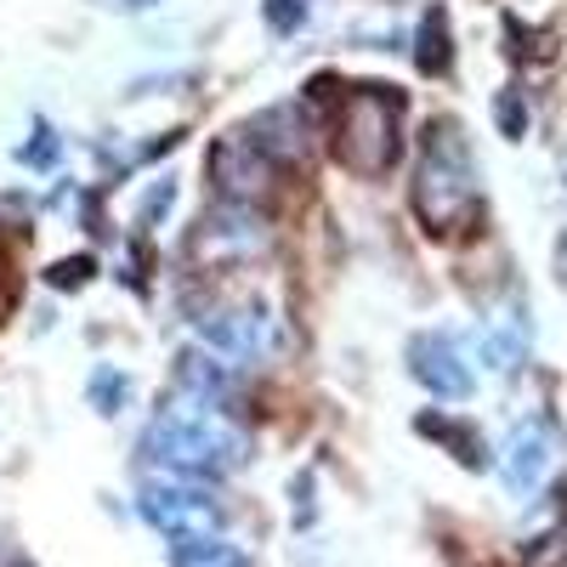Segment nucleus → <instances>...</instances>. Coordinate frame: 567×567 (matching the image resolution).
Segmentation results:
<instances>
[{
    "label": "nucleus",
    "instance_id": "8",
    "mask_svg": "<svg viewBox=\"0 0 567 567\" xmlns=\"http://www.w3.org/2000/svg\"><path fill=\"white\" fill-rule=\"evenodd\" d=\"M120 7H154V0H120Z\"/></svg>",
    "mask_w": 567,
    "mask_h": 567
},
{
    "label": "nucleus",
    "instance_id": "4",
    "mask_svg": "<svg viewBox=\"0 0 567 567\" xmlns=\"http://www.w3.org/2000/svg\"><path fill=\"white\" fill-rule=\"evenodd\" d=\"M142 516L171 539V545H187V539H216L221 534V511L216 499L199 488V477H165L159 488L142 494Z\"/></svg>",
    "mask_w": 567,
    "mask_h": 567
},
{
    "label": "nucleus",
    "instance_id": "7",
    "mask_svg": "<svg viewBox=\"0 0 567 567\" xmlns=\"http://www.w3.org/2000/svg\"><path fill=\"white\" fill-rule=\"evenodd\" d=\"M171 561L176 567H245V550L233 539H187V545H171Z\"/></svg>",
    "mask_w": 567,
    "mask_h": 567
},
{
    "label": "nucleus",
    "instance_id": "6",
    "mask_svg": "<svg viewBox=\"0 0 567 567\" xmlns=\"http://www.w3.org/2000/svg\"><path fill=\"white\" fill-rule=\"evenodd\" d=\"M409 358H414V374H420V381L432 386L437 398H465V392H471V369L460 363V352H454L449 336H420Z\"/></svg>",
    "mask_w": 567,
    "mask_h": 567
},
{
    "label": "nucleus",
    "instance_id": "1",
    "mask_svg": "<svg viewBox=\"0 0 567 567\" xmlns=\"http://www.w3.org/2000/svg\"><path fill=\"white\" fill-rule=\"evenodd\" d=\"M483 210V182L471 159L460 125H432L420 142V171H414V216L425 233H465Z\"/></svg>",
    "mask_w": 567,
    "mask_h": 567
},
{
    "label": "nucleus",
    "instance_id": "2",
    "mask_svg": "<svg viewBox=\"0 0 567 567\" xmlns=\"http://www.w3.org/2000/svg\"><path fill=\"white\" fill-rule=\"evenodd\" d=\"M336 159L358 176H381L403 154V91L392 85H358L336 109Z\"/></svg>",
    "mask_w": 567,
    "mask_h": 567
},
{
    "label": "nucleus",
    "instance_id": "5",
    "mask_svg": "<svg viewBox=\"0 0 567 567\" xmlns=\"http://www.w3.org/2000/svg\"><path fill=\"white\" fill-rule=\"evenodd\" d=\"M556 454H561V437H556V425L545 420V414H534V420H523L511 432V443H505V460H499V471H505V488L511 494H539L545 483H550V471H556Z\"/></svg>",
    "mask_w": 567,
    "mask_h": 567
},
{
    "label": "nucleus",
    "instance_id": "3",
    "mask_svg": "<svg viewBox=\"0 0 567 567\" xmlns=\"http://www.w3.org/2000/svg\"><path fill=\"white\" fill-rule=\"evenodd\" d=\"M148 449L171 477H210V471H227V465L245 460V437L233 432L210 403L171 409L165 420H154Z\"/></svg>",
    "mask_w": 567,
    "mask_h": 567
}]
</instances>
